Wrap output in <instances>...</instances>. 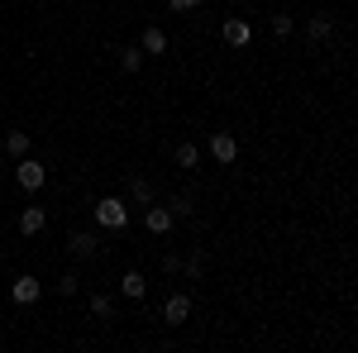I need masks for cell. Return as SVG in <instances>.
Listing matches in <instances>:
<instances>
[{
	"label": "cell",
	"mask_w": 358,
	"mask_h": 353,
	"mask_svg": "<svg viewBox=\"0 0 358 353\" xmlns=\"http://www.w3.org/2000/svg\"><path fill=\"white\" fill-rule=\"evenodd\" d=\"M96 224H101V229H124V224H129V206H124L120 196H106V201L96 206Z\"/></svg>",
	"instance_id": "6da1fadb"
},
{
	"label": "cell",
	"mask_w": 358,
	"mask_h": 353,
	"mask_svg": "<svg viewBox=\"0 0 358 353\" xmlns=\"http://www.w3.org/2000/svg\"><path fill=\"white\" fill-rule=\"evenodd\" d=\"M210 153H215V163H234V158H239V138L215 129V134H210Z\"/></svg>",
	"instance_id": "7a4b0ae2"
},
{
	"label": "cell",
	"mask_w": 358,
	"mask_h": 353,
	"mask_svg": "<svg viewBox=\"0 0 358 353\" xmlns=\"http://www.w3.org/2000/svg\"><path fill=\"white\" fill-rule=\"evenodd\" d=\"M15 182H20L24 191H38V187H43V167L29 163V158H20V167H15Z\"/></svg>",
	"instance_id": "3957f363"
},
{
	"label": "cell",
	"mask_w": 358,
	"mask_h": 353,
	"mask_svg": "<svg viewBox=\"0 0 358 353\" xmlns=\"http://www.w3.org/2000/svg\"><path fill=\"white\" fill-rule=\"evenodd\" d=\"M38 291H43V287H38L34 277H15V287H10V296L20 301V305H34V301H38Z\"/></svg>",
	"instance_id": "277c9868"
},
{
	"label": "cell",
	"mask_w": 358,
	"mask_h": 353,
	"mask_svg": "<svg viewBox=\"0 0 358 353\" xmlns=\"http://www.w3.org/2000/svg\"><path fill=\"white\" fill-rule=\"evenodd\" d=\"M143 224H148L153 234H167V229H172V206H148Z\"/></svg>",
	"instance_id": "5b68a950"
},
{
	"label": "cell",
	"mask_w": 358,
	"mask_h": 353,
	"mask_svg": "<svg viewBox=\"0 0 358 353\" xmlns=\"http://www.w3.org/2000/svg\"><path fill=\"white\" fill-rule=\"evenodd\" d=\"M187 315H192V301H187V296H172L163 305V320H167V325H182Z\"/></svg>",
	"instance_id": "8992f818"
},
{
	"label": "cell",
	"mask_w": 358,
	"mask_h": 353,
	"mask_svg": "<svg viewBox=\"0 0 358 353\" xmlns=\"http://www.w3.org/2000/svg\"><path fill=\"white\" fill-rule=\"evenodd\" d=\"M43 224H48V215H43L38 206H24V215H20V229H24V234H38Z\"/></svg>",
	"instance_id": "52a82bcc"
},
{
	"label": "cell",
	"mask_w": 358,
	"mask_h": 353,
	"mask_svg": "<svg viewBox=\"0 0 358 353\" xmlns=\"http://www.w3.org/2000/svg\"><path fill=\"white\" fill-rule=\"evenodd\" d=\"M96 248H101V239H96V234H72V253H77V258H96Z\"/></svg>",
	"instance_id": "ba28073f"
},
{
	"label": "cell",
	"mask_w": 358,
	"mask_h": 353,
	"mask_svg": "<svg viewBox=\"0 0 358 353\" xmlns=\"http://www.w3.org/2000/svg\"><path fill=\"white\" fill-rule=\"evenodd\" d=\"M224 43H229V48H244L248 43V24L244 20H229V24H224Z\"/></svg>",
	"instance_id": "9c48e42d"
},
{
	"label": "cell",
	"mask_w": 358,
	"mask_h": 353,
	"mask_svg": "<svg viewBox=\"0 0 358 353\" xmlns=\"http://www.w3.org/2000/svg\"><path fill=\"white\" fill-rule=\"evenodd\" d=\"M5 148H10L15 158H29V134L24 129H10V134H5Z\"/></svg>",
	"instance_id": "30bf717a"
},
{
	"label": "cell",
	"mask_w": 358,
	"mask_h": 353,
	"mask_svg": "<svg viewBox=\"0 0 358 353\" xmlns=\"http://www.w3.org/2000/svg\"><path fill=\"white\" fill-rule=\"evenodd\" d=\"M143 53H167V34L163 29H143Z\"/></svg>",
	"instance_id": "8fae6325"
},
{
	"label": "cell",
	"mask_w": 358,
	"mask_h": 353,
	"mask_svg": "<svg viewBox=\"0 0 358 353\" xmlns=\"http://www.w3.org/2000/svg\"><path fill=\"white\" fill-rule=\"evenodd\" d=\"M330 15H315V20H310V24H306V34H310V38H315V43H325V38H330Z\"/></svg>",
	"instance_id": "7c38bea8"
},
{
	"label": "cell",
	"mask_w": 358,
	"mask_h": 353,
	"mask_svg": "<svg viewBox=\"0 0 358 353\" xmlns=\"http://www.w3.org/2000/svg\"><path fill=\"white\" fill-rule=\"evenodd\" d=\"M120 291H124V296H143V277H138V272H124V277H120Z\"/></svg>",
	"instance_id": "4fadbf2b"
},
{
	"label": "cell",
	"mask_w": 358,
	"mask_h": 353,
	"mask_svg": "<svg viewBox=\"0 0 358 353\" xmlns=\"http://www.w3.org/2000/svg\"><path fill=\"white\" fill-rule=\"evenodd\" d=\"M129 196H134L138 206H153V187H148L143 177H134V182H129Z\"/></svg>",
	"instance_id": "5bb4252c"
},
{
	"label": "cell",
	"mask_w": 358,
	"mask_h": 353,
	"mask_svg": "<svg viewBox=\"0 0 358 353\" xmlns=\"http://www.w3.org/2000/svg\"><path fill=\"white\" fill-rule=\"evenodd\" d=\"M138 62H143L138 48H124V53H120V67H124V72H138Z\"/></svg>",
	"instance_id": "9a60e30c"
},
{
	"label": "cell",
	"mask_w": 358,
	"mask_h": 353,
	"mask_svg": "<svg viewBox=\"0 0 358 353\" xmlns=\"http://www.w3.org/2000/svg\"><path fill=\"white\" fill-rule=\"evenodd\" d=\"M91 310H96V315L106 320V315H110V310H115V301H110V296H101V291H96V296H91Z\"/></svg>",
	"instance_id": "2e32d148"
},
{
	"label": "cell",
	"mask_w": 358,
	"mask_h": 353,
	"mask_svg": "<svg viewBox=\"0 0 358 353\" xmlns=\"http://www.w3.org/2000/svg\"><path fill=\"white\" fill-rule=\"evenodd\" d=\"M177 167H196V148L192 143H177Z\"/></svg>",
	"instance_id": "e0dca14e"
},
{
	"label": "cell",
	"mask_w": 358,
	"mask_h": 353,
	"mask_svg": "<svg viewBox=\"0 0 358 353\" xmlns=\"http://www.w3.org/2000/svg\"><path fill=\"white\" fill-rule=\"evenodd\" d=\"M273 34H277V38H287V34H292V15H273Z\"/></svg>",
	"instance_id": "ac0fdd59"
},
{
	"label": "cell",
	"mask_w": 358,
	"mask_h": 353,
	"mask_svg": "<svg viewBox=\"0 0 358 353\" xmlns=\"http://www.w3.org/2000/svg\"><path fill=\"white\" fill-rule=\"evenodd\" d=\"M172 10H196V5H206V0H167Z\"/></svg>",
	"instance_id": "d6986e66"
}]
</instances>
